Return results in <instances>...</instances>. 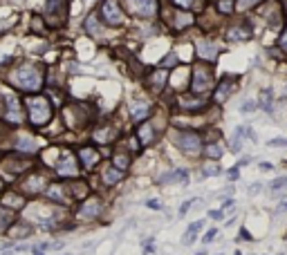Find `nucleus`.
Instances as JSON below:
<instances>
[{"mask_svg": "<svg viewBox=\"0 0 287 255\" xmlns=\"http://www.w3.org/2000/svg\"><path fill=\"white\" fill-rule=\"evenodd\" d=\"M103 212H106V199H103L99 192H90L85 199H81L79 204L72 206L70 215H72V219H74L76 226H79V224L99 222V219L103 217Z\"/></svg>", "mask_w": 287, "mask_h": 255, "instance_id": "nucleus-1", "label": "nucleus"}, {"mask_svg": "<svg viewBox=\"0 0 287 255\" xmlns=\"http://www.w3.org/2000/svg\"><path fill=\"white\" fill-rule=\"evenodd\" d=\"M25 112H27V119H29V126L43 128L52 121L54 106L45 94H29L25 99Z\"/></svg>", "mask_w": 287, "mask_h": 255, "instance_id": "nucleus-2", "label": "nucleus"}, {"mask_svg": "<svg viewBox=\"0 0 287 255\" xmlns=\"http://www.w3.org/2000/svg\"><path fill=\"white\" fill-rule=\"evenodd\" d=\"M49 181H52V177H49L48 170L34 168V170H29L27 175H23L21 179L16 181V191H21L29 202H32V199H41Z\"/></svg>", "mask_w": 287, "mask_h": 255, "instance_id": "nucleus-3", "label": "nucleus"}, {"mask_svg": "<svg viewBox=\"0 0 287 255\" xmlns=\"http://www.w3.org/2000/svg\"><path fill=\"white\" fill-rule=\"evenodd\" d=\"M9 81L16 85L18 90L29 92V94H36V92L41 90V85H43V72H41V67H36V65L23 63L14 69V74L9 76Z\"/></svg>", "mask_w": 287, "mask_h": 255, "instance_id": "nucleus-4", "label": "nucleus"}, {"mask_svg": "<svg viewBox=\"0 0 287 255\" xmlns=\"http://www.w3.org/2000/svg\"><path fill=\"white\" fill-rule=\"evenodd\" d=\"M173 146H175L177 150H180L184 157H200L202 154V148H204V141L202 137L197 132H193V130H177V132H173Z\"/></svg>", "mask_w": 287, "mask_h": 255, "instance_id": "nucleus-5", "label": "nucleus"}, {"mask_svg": "<svg viewBox=\"0 0 287 255\" xmlns=\"http://www.w3.org/2000/svg\"><path fill=\"white\" fill-rule=\"evenodd\" d=\"M52 172H54V179H61V181H70V179L81 177V166L76 161V154L72 150H61L56 164L52 166Z\"/></svg>", "mask_w": 287, "mask_h": 255, "instance_id": "nucleus-6", "label": "nucleus"}, {"mask_svg": "<svg viewBox=\"0 0 287 255\" xmlns=\"http://www.w3.org/2000/svg\"><path fill=\"white\" fill-rule=\"evenodd\" d=\"M41 199H45L48 204H54V206L70 208V211H72V206H74V202H72V197H70V192H68V186H65V181H61V179L49 181Z\"/></svg>", "mask_w": 287, "mask_h": 255, "instance_id": "nucleus-7", "label": "nucleus"}, {"mask_svg": "<svg viewBox=\"0 0 287 255\" xmlns=\"http://www.w3.org/2000/svg\"><path fill=\"white\" fill-rule=\"evenodd\" d=\"M215 87L213 81V69L207 65H195L191 69V92L193 94H202L207 96V92H211Z\"/></svg>", "mask_w": 287, "mask_h": 255, "instance_id": "nucleus-8", "label": "nucleus"}, {"mask_svg": "<svg viewBox=\"0 0 287 255\" xmlns=\"http://www.w3.org/2000/svg\"><path fill=\"white\" fill-rule=\"evenodd\" d=\"M76 161H79L83 172H95V168L101 166L103 154H101V150L95 148V146H81V148L76 150Z\"/></svg>", "mask_w": 287, "mask_h": 255, "instance_id": "nucleus-9", "label": "nucleus"}, {"mask_svg": "<svg viewBox=\"0 0 287 255\" xmlns=\"http://www.w3.org/2000/svg\"><path fill=\"white\" fill-rule=\"evenodd\" d=\"M36 233V226L34 224H29L27 219H23L21 215H18L14 222H11V226L7 229V233H5V237L9 239V242H25L27 237H32V235Z\"/></svg>", "mask_w": 287, "mask_h": 255, "instance_id": "nucleus-10", "label": "nucleus"}, {"mask_svg": "<svg viewBox=\"0 0 287 255\" xmlns=\"http://www.w3.org/2000/svg\"><path fill=\"white\" fill-rule=\"evenodd\" d=\"M27 202H29V199H27L21 191H16V188H5V191L0 192V204L5 208H9V211H14L16 215H21V212L25 211Z\"/></svg>", "mask_w": 287, "mask_h": 255, "instance_id": "nucleus-11", "label": "nucleus"}, {"mask_svg": "<svg viewBox=\"0 0 287 255\" xmlns=\"http://www.w3.org/2000/svg\"><path fill=\"white\" fill-rule=\"evenodd\" d=\"M65 14H68L65 0H45V21H48L52 27L63 25Z\"/></svg>", "mask_w": 287, "mask_h": 255, "instance_id": "nucleus-12", "label": "nucleus"}, {"mask_svg": "<svg viewBox=\"0 0 287 255\" xmlns=\"http://www.w3.org/2000/svg\"><path fill=\"white\" fill-rule=\"evenodd\" d=\"M126 5L130 14L137 18L150 21V18L157 16V0H126Z\"/></svg>", "mask_w": 287, "mask_h": 255, "instance_id": "nucleus-13", "label": "nucleus"}, {"mask_svg": "<svg viewBox=\"0 0 287 255\" xmlns=\"http://www.w3.org/2000/svg\"><path fill=\"white\" fill-rule=\"evenodd\" d=\"M189 179H191V175H189L186 168H170V170H166V172L155 177V184H157V186H168V184L170 186H175V184L184 186V184H189Z\"/></svg>", "mask_w": 287, "mask_h": 255, "instance_id": "nucleus-14", "label": "nucleus"}, {"mask_svg": "<svg viewBox=\"0 0 287 255\" xmlns=\"http://www.w3.org/2000/svg\"><path fill=\"white\" fill-rule=\"evenodd\" d=\"M99 16H101V21L110 27H117L123 22V11L119 9V5L115 0H103L101 7H99Z\"/></svg>", "mask_w": 287, "mask_h": 255, "instance_id": "nucleus-15", "label": "nucleus"}, {"mask_svg": "<svg viewBox=\"0 0 287 255\" xmlns=\"http://www.w3.org/2000/svg\"><path fill=\"white\" fill-rule=\"evenodd\" d=\"M213 90H215V92H213V101L220 106V103H224L229 96L238 90V76L227 74L218 85H215V87H213Z\"/></svg>", "mask_w": 287, "mask_h": 255, "instance_id": "nucleus-16", "label": "nucleus"}, {"mask_svg": "<svg viewBox=\"0 0 287 255\" xmlns=\"http://www.w3.org/2000/svg\"><path fill=\"white\" fill-rule=\"evenodd\" d=\"M144 81H146V87H148L153 94H162L164 87H168V69H164V67L150 69Z\"/></svg>", "mask_w": 287, "mask_h": 255, "instance_id": "nucleus-17", "label": "nucleus"}, {"mask_svg": "<svg viewBox=\"0 0 287 255\" xmlns=\"http://www.w3.org/2000/svg\"><path fill=\"white\" fill-rule=\"evenodd\" d=\"M123 179H126V172H121L112 164L101 166V170H99V184H101V188H117Z\"/></svg>", "mask_w": 287, "mask_h": 255, "instance_id": "nucleus-18", "label": "nucleus"}, {"mask_svg": "<svg viewBox=\"0 0 287 255\" xmlns=\"http://www.w3.org/2000/svg\"><path fill=\"white\" fill-rule=\"evenodd\" d=\"M65 186H68V192H70V197H72V202L74 204H79L81 199H85V197L92 192L90 181L85 179V177H76V179L65 181Z\"/></svg>", "mask_w": 287, "mask_h": 255, "instance_id": "nucleus-19", "label": "nucleus"}, {"mask_svg": "<svg viewBox=\"0 0 287 255\" xmlns=\"http://www.w3.org/2000/svg\"><path fill=\"white\" fill-rule=\"evenodd\" d=\"M135 137H137V141L144 146H153L155 144V123L153 119H146V121H142L137 128H135Z\"/></svg>", "mask_w": 287, "mask_h": 255, "instance_id": "nucleus-20", "label": "nucleus"}, {"mask_svg": "<svg viewBox=\"0 0 287 255\" xmlns=\"http://www.w3.org/2000/svg\"><path fill=\"white\" fill-rule=\"evenodd\" d=\"M92 139H95L96 144H112V141L119 139V130L115 123H101V126L95 130Z\"/></svg>", "mask_w": 287, "mask_h": 255, "instance_id": "nucleus-21", "label": "nucleus"}, {"mask_svg": "<svg viewBox=\"0 0 287 255\" xmlns=\"http://www.w3.org/2000/svg\"><path fill=\"white\" fill-rule=\"evenodd\" d=\"M177 103H180V107L184 112H200L204 106H207V96L202 94H182L180 99H177Z\"/></svg>", "mask_w": 287, "mask_h": 255, "instance_id": "nucleus-22", "label": "nucleus"}, {"mask_svg": "<svg viewBox=\"0 0 287 255\" xmlns=\"http://www.w3.org/2000/svg\"><path fill=\"white\" fill-rule=\"evenodd\" d=\"M155 106L150 101H144V99H135L133 103H130V117L135 119V121H146V119L153 114Z\"/></svg>", "mask_w": 287, "mask_h": 255, "instance_id": "nucleus-23", "label": "nucleus"}, {"mask_svg": "<svg viewBox=\"0 0 287 255\" xmlns=\"http://www.w3.org/2000/svg\"><path fill=\"white\" fill-rule=\"evenodd\" d=\"M197 56L211 65V63H215V61H218L220 49H218V45H215V42H211V41H200V42H197Z\"/></svg>", "mask_w": 287, "mask_h": 255, "instance_id": "nucleus-24", "label": "nucleus"}, {"mask_svg": "<svg viewBox=\"0 0 287 255\" xmlns=\"http://www.w3.org/2000/svg\"><path fill=\"white\" fill-rule=\"evenodd\" d=\"M115 168H119L121 172H128L130 170V166H133V154L128 152L123 146H119L117 150H115V154H112V161H110Z\"/></svg>", "mask_w": 287, "mask_h": 255, "instance_id": "nucleus-25", "label": "nucleus"}, {"mask_svg": "<svg viewBox=\"0 0 287 255\" xmlns=\"http://www.w3.org/2000/svg\"><path fill=\"white\" fill-rule=\"evenodd\" d=\"M251 27L247 25H242V22H240V25H234V27H229L227 29V41H231V42H240V41H249L251 38Z\"/></svg>", "mask_w": 287, "mask_h": 255, "instance_id": "nucleus-26", "label": "nucleus"}, {"mask_svg": "<svg viewBox=\"0 0 287 255\" xmlns=\"http://www.w3.org/2000/svg\"><path fill=\"white\" fill-rule=\"evenodd\" d=\"M168 85L173 90H184V87H189V69H170Z\"/></svg>", "mask_w": 287, "mask_h": 255, "instance_id": "nucleus-27", "label": "nucleus"}, {"mask_svg": "<svg viewBox=\"0 0 287 255\" xmlns=\"http://www.w3.org/2000/svg\"><path fill=\"white\" fill-rule=\"evenodd\" d=\"M202 154L207 161H218L220 157L224 154V148L220 146V141H207L202 148Z\"/></svg>", "mask_w": 287, "mask_h": 255, "instance_id": "nucleus-28", "label": "nucleus"}, {"mask_svg": "<svg viewBox=\"0 0 287 255\" xmlns=\"http://www.w3.org/2000/svg\"><path fill=\"white\" fill-rule=\"evenodd\" d=\"M18 215L14 211H9V208H5L2 204H0V235H5L7 233V229L11 226V222L16 219Z\"/></svg>", "mask_w": 287, "mask_h": 255, "instance_id": "nucleus-29", "label": "nucleus"}, {"mask_svg": "<svg viewBox=\"0 0 287 255\" xmlns=\"http://www.w3.org/2000/svg\"><path fill=\"white\" fill-rule=\"evenodd\" d=\"M83 27L90 36H101V27H99V16H96V14H90V16L85 18Z\"/></svg>", "mask_w": 287, "mask_h": 255, "instance_id": "nucleus-30", "label": "nucleus"}, {"mask_svg": "<svg viewBox=\"0 0 287 255\" xmlns=\"http://www.w3.org/2000/svg\"><path fill=\"white\" fill-rule=\"evenodd\" d=\"M193 22V18H191V14H184V11H177L175 16H173V29H184V27H189Z\"/></svg>", "mask_w": 287, "mask_h": 255, "instance_id": "nucleus-31", "label": "nucleus"}, {"mask_svg": "<svg viewBox=\"0 0 287 255\" xmlns=\"http://www.w3.org/2000/svg\"><path fill=\"white\" fill-rule=\"evenodd\" d=\"M222 172V168L218 166V161H207L202 166V177H218Z\"/></svg>", "mask_w": 287, "mask_h": 255, "instance_id": "nucleus-32", "label": "nucleus"}, {"mask_svg": "<svg viewBox=\"0 0 287 255\" xmlns=\"http://www.w3.org/2000/svg\"><path fill=\"white\" fill-rule=\"evenodd\" d=\"M204 226H207V222H204V219H197V222H191L189 224V229H186V233H200V231L204 229Z\"/></svg>", "mask_w": 287, "mask_h": 255, "instance_id": "nucleus-33", "label": "nucleus"}, {"mask_svg": "<svg viewBox=\"0 0 287 255\" xmlns=\"http://www.w3.org/2000/svg\"><path fill=\"white\" fill-rule=\"evenodd\" d=\"M285 186H287V177H278V179H274V181L269 184V191L276 192V191H283Z\"/></svg>", "mask_w": 287, "mask_h": 255, "instance_id": "nucleus-34", "label": "nucleus"}, {"mask_svg": "<svg viewBox=\"0 0 287 255\" xmlns=\"http://www.w3.org/2000/svg\"><path fill=\"white\" fill-rule=\"evenodd\" d=\"M238 242H254V235H251L245 226H240L238 229Z\"/></svg>", "mask_w": 287, "mask_h": 255, "instance_id": "nucleus-35", "label": "nucleus"}, {"mask_svg": "<svg viewBox=\"0 0 287 255\" xmlns=\"http://www.w3.org/2000/svg\"><path fill=\"white\" fill-rule=\"evenodd\" d=\"M218 233H220V231H218V229H209V231H207V233H204V235H202V244H211L213 239L218 237Z\"/></svg>", "mask_w": 287, "mask_h": 255, "instance_id": "nucleus-36", "label": "nucleus"}, {"mask_svg": "<svg viewBox=\"0 0 287 255\" xmlns=\"http://www.w3.org/2000/svg\"><path fill=\"white\" fill-rule=\"evenodd\" d=\"M258 2H261V0H238V2H236V7H238L240 11H245V9H251L254 5H258Z\"/></svg>", "mask_w": 287, "mask_h": 255, "instance_id": "nucleus-37", "label": "nucleus"}, {"mask_svg": "<svg viewBox=\"0 0 287 255\" xmlns=\"http://www.w3.org/2000/svg\"><path fill=\"white\" fill-rule=\"evenodd\" d=\"M195 202H197V199H186V202H182V206H180V212H177V215H180V217H184L186 212L191 211V206H193V204H195Z\"/></svg>", "mask_w": 287, "mask_h": 255, "instance_id": "nucleus-38", "label": "nucleus"}, {"mask_svg": "<svg viewBox=\"0 0 287 255\" xmlns=\"http://www.w3.org/2000/svg\"><path fill=\"white\" fill-rule=\"evenodd\" d=\"M258 110V106H256V101H251V99H247L245 103H240V112H254Z\"/></svg>", "mask_w": 287, "mask_h": 255, "instance_id": "nucleus-39", "label": "nucleus"}, {"mask_svg": "<svg viewBox=\"0 0 287 255\" xmlns=\"http://www.w3.org/2000/svg\"><path fill=\"white\" fill-rule=\"evenodd\" d=\"M218 9L222 11V14H231V11H234V2H231V0H222L218 5Z\"/></svg>", "mask_w": 287, "mask_h": 255, "instance_id": "nucleus-40", "label": "nucleus"}, {"mask_svg": "<svg viewBox=\"0 0 287 255\" xmlns=\"http://www.w3.org/2000/svg\"><path fill=\"white\" fill-rule=\"evenodd\" d=\"M267 146L269 148H287V139H271V141H267Z\"/></svg>", "mask_w": 287, "mask_h": 255, "instance_id": "nucleus-41", "label": "nucleus"}, {"mask_svg": "<svg viewBox=\"0 0 287 255\" xmlns=\"http://www.w3.org/2000/svg\"><path fill=\"white\" fill-rule=\"evenodd\" d=\"M195 239H197L195 233H184V235H182V244H184V246H191Z\"/></svg>", "mask_w": 287, "mask_h": 255, "instance_id": "nucleus-42", "label": "nucleus"}, {"mask_svg": "<svg viewBox=\"0 0 287 255\" xmlns=\"http://www.w3.org/2000/svg\"><path fill=\"white\" fill-rule=\"evenodd\" d=\"M238 177H240V168H236V166H234V168L227 170V179L229 181H238Z\"/></svg>", "mask_w": 287, "mask_h": 255, "instance_id": "nucleus-43", "label": "nucleus"}, {"mask_svg": "<svg viewBox=\"0 0 287 255\" xmlns=\"http://www.w3.org/2000/svg\"><path fill=\"white\" fill-rule=\"evenodd\" d=\"M155 253V239H146L144 242V255H150Z\"/></svg>", "mask_w": 287, "mask_h": 255, "instance_id": "nucleus-44", "label": "nucleus"}, {"mask_svg": "<svg viewBox=\"0 0 287 255\" xmlns=\"http://www.w3.org/2000/svg\"><path fill=\"white\" fill-rule=\"evenodd\" d=\"M146 208H150V211H162V202L160 199H146Z\"/></svg>", "mask_w": 287, "mask_h": 255, "instance_id": "nucleus-45", "label": "nucleus"}, {"mask_svg": "<svg viewBox=\"0 0 287 255\" xmlns=\"http://www.w3.org/2000/svg\"><path fill=\"white\" fill-rule=\"evenodd\" d=\"M278 47H281L283 52H287V29L281 34V38H278Z\"/></svg>", "mask_w": 287, "mask_h": 255, "instance_id": "nucleus-46", "label": "nucleus"}, {"mask_svg": "<svg viewBox=\"0 0 287 255\" xmlns=\"http://www.w3.org/2000/svg\"><path fill=\"white\" fill-rule=\"evenodd\" d=\"M276 212H278V215H283V212H287V197H285V199H281V202L276 204Z\"/></svg>", "mask_w": 287, "mask_h": 255, "instance_id": "nucleus-47", "label": "nucleus"}, {"mask_svg": "<svg viewBox=\"0 0 287 255\" xmlns=\"http://www.w3.org/2000/svg\"><path fill=\"white\" fill-rule=\"evenodd\" d=\"M173 2H175L177 7H182V9H189V7H191L195 0H173Z\"/></svg>", "mask_w": 287, "mask_h": 255, "instance_id": "nucleus-48", "label": "nucleus"}, {"mask_svg": "<svg viewBox=\"0 0 287 255\" xmlns=\"http://www.w3.org/2000/svg\"><path fill=\"white\" fill-rule=\"evenodd\" d=\"M209 217L215 219V222H220V219H224V212L222 211H209Z\"/></svg>", "mask_w": 287, "mask_h": 255, "instance_id": "nucleus-49", "label": "nucleus"}, {"mask_svg": "<svg viewBox=\"0 0 287 255\" xmlns=\"http://www.w3.org/2000/svg\"><path fill=\"white\" fill-rule=\"evenodd\" d=\"M231 208H234V199H231V197H229V199H224L222 202V206H220V211H231Z\"/></svg>", "mask_w": 287, "mask_h": 255, "instance_id": "nucleus-50", "label": "nucleus"}, {"mask_svg": "<svg viewBox=\"0 0 287 255\" xmlns=\"http://www.w3.org/2000/svg\"><path fill=\"white\" fill-rule=\"evenodd\" d=\"M249 161H251L249 157H242V159L238 161V166H236V168H242V166H247V164H249Z\"/></svg>", "mask_w": 287, "mask_h": 255, "instance_id": "nucleus-51", "label": "nucleus"}, {"mask_svg": "<svg viewBox=\"0 0 287 255\" xmlns=\"http://www.w3.org/2000/svg\"><path fill=\"white\" fill-rule=\"evenodd\" d=\"M261 188H263V186H261V184H254V186H251V188H249V192H258V191H261Z\"/></svg>", "mask_w": 287, "mask_h": 255, "instance_id": "nucleus-52", "label": "nucleus"}, {"mask_svg": "<svg viewBox=\"0 0 287 255\" xmlns=\"http://www.w3.org/2000/svg\"><path fill=\"white\" fill-rule=\"evenodd\" d=\"M5 188H7V181H5V179H2V177H0V192L5 191Z\"/></svg>", "mask_w": 287, "mask_h": 255, "instance_id": "nucleus-53", "label": "nucleus"}, {"mask_svg": "<svg viewBox=\"0 0 287 255\" xmlns=\"http://www.w3.org/2000/svg\"><path fill=\"white\" fill-rule=\"evenodd\" d=\"M271 168H274L271 164H261V170H271Z\"/></svg>", "mask_w": 287, "mask_h": 255, "instance_id": "nucleus-54", "label": "nucleus"}, {"mask_svg": "<svg viewBox=\"0 0 287 255\" xmlns=\"http://www.w3.org/2000/svg\"><path fill=\"white\" fill-rule=\"evenodd\" d=\"M32 253H34V255H45V253H43V251H38L36 246H32Z\"/></svg>", "mask_w": 287, "mask_h": 255, "instance_id": "nucleus-55", "label": "nucleus"}, {"mask_svg": "<svg viewBox=\"0 0 287 255\" xmlns=\"http://www.w3.org/2000/svg\"><path fill=\"white\" fill-rule=\"evenodd\" d=\"M195 255H207V249H202V251H197Z\"/></svg>", "mask_w": 287, "mask_h": 255, "instance_id": "nucleus-56", "label": "nucleus"}, {"mask_svg": "<svg viewBox=\"0 0 287 255\" xmlns=\"http://www.w3.org/2000/svg\"><path fill=\"white\" fill-rule=\"evenodd\" d=\"M234 255H242V251H240V249H238V251H236V253H234Z\"/></svg>", "mask_w": 287, "mask_h": 255, "instance_id": "nucleus-57", "label": "nucleus"}, {"mask_svg": "<svg viewBox=\"0 0 287 255\" xmlns=\"http://www.w3.org/2000/svg\"><path fill=\"white\" fill-rule=\"evenodd\" d=\"M59 255H72V253H59Z\"/></svg>", "mask_w": 287, "mask_h": 255, "instance_id": "nucleus-58", "label": "nucleus"}, {"mask_svg": "<svg viewBox=\"0 0 287 255\" xmlns=\"http://www.w3.org/2000/svg\"><path fill=\"white\" fill-rule=\"evenodd\" d=\"M218 255H222V253H218Z\"/></svg>", "mask_w": 287, "mask_h": 255, "instance_id": "nucleus-59", "label": "nucleus"}, {"mask_svg": "<svg viewBox=\"0 0 287 255\" xmlns=\"http://www.w3.org/2000/svg\"><path fill=\"white\" fill-rule=\"evenodd\" d=\"M281 255H283V253H281Z\"/></svg>", "mask_w": 287, "mask_h": 255, "instance_id": "nucleus-60", "label": "nucleus"}]
</instances>
